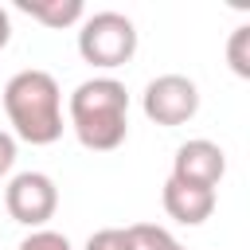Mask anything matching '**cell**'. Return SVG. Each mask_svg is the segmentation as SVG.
<instances>
[{"label": "cell", "instance_id": "7a4b0ae2", "mask_svg": "<svg viewBox=\"0 0 250 250\" xmlns=\"http://www.w3.org/2000/svg\"><path fill=\"white\" fill-rule=\"evenodd\" d=\"M70 129L94 152L117 148L129 133V94H125V86L117 78H86L70 94Z\"/></svg>", "mask_w": 250, "mask_h": 250}, {"label": "cell", "instance_id": "9c48e42d", "mask_svg": "<svg viewBox=\"0 0 250 250\" xmlns=\"http://www.w3.org/2000/svg\"><path fill=\"white\" fill-rule=\"evenodd\" d=\"M129 238H133V250H188L184 242H176L164 227L156 223H137L129 227Z\"/></svg>", "mask_w": 250, "mask_h": 250}, {"label": "cell", "instance_id": "ba28073f", "mask_svg": "<svg viewBox=\"0 0 250 250\" xmlns=\"http://www.w3.org/2000/svg\"><path fill=\"white\" fill-rule=\"evenodd\" d=\"M16 8H20L23 16L39 20V23L51 27V31H62V27H70V23H78V20L86 16L82 0H16Z\"/></svg>", "mask_w": 250, "mask_h": 250}, {"label": "cell", "instance_id": "52a82bcc", "mask_svg": "<svg viewBox=\"0 0 250 250\" xmlns=\"http://www.w3.org/2000/svg\"><path fill=\"white\" fill-rule=\"evenodd\" d=\"M160 199H164V211H168L176 223H184V227H199V223H207L211 211H215V188L180 184V180H172V176H168Z\"/></svg>", "mask_w": 250, "mask_h": 250}, {"label": "cell", "instance_id": "7c38bea8", "mask_svg": "<svg viewBox=\"0 0 250 250\" xmlns=\"http://www.w3.org/2000/svg\"><path fill=\"white\" fill-rule=\"evenodd\" d=\"M16 250H70V242H66V234H59V230H47V227H39V230H31Z\"/></svg>", "mask_w": 250, "mask_h": 250}, {"label": "cell", "instance_id": "3957f363", "mask_svg": "<svg viewBox=\"0 0 250 250\" xmlns=\"http://www.w3.org/2000/svg\"><path fill=\"white\" fill-rule=\"evenodd\" d=\"M78 55L90 66H102V70L125 66L137 55V27H133V20L121 16V12H94V16H86L82 31H78Z\"/></svg>", "mask_w": 250, "mask_h": 250}, {"label": "cell", "instance_id": "6da1fadb", "mask_svg": "<svg viewBox=\"0 0 250 250\" xmlns=\"http://www.w3.org/2000/svg\"><path fill=\"white\" fill-rule=\"evenodd\" d=\"M4 113L20 141L27 145H55L62 137V94L55 74L47 70H20L4 86Z\"/></svg>", "mask_w": 250, "mask_h": 250}, {"label": "cell", "instance_id": "5bb4252c", "mask_svg": "<svg viewBox=\"0 0 250 250\" xmlns=\"http://www.w3.org/2000/svg\"><path fill=\"white\" fill-rule=\"evenodd\" d=\"M8 39H12V20H8V12L0 8V51L8 47Z\"/></svg>", "mask_w": 250, "mask_h": 250}, {"label": "cell", "instance_id": "8fae6325", "mask_svg": "<svg viewBox=\"0 0 250 250\" xmlns=\"http://www.w3.org/2000/svg\"><path fill=\"white\" fill-rule=\"evenodd\" d=\"M86 250H133V238H129V227H105V230H94L86 238Z\"/></svg>", "mask_w": 250, "mask_h": 250}, {"label": "cell", "instance_id": "4fadbf2b", "mask_svg": "<svg viewBox=\"0 0 250 250\" xmlns=\"http://www.w3.org/2000/svg\"><path fill=\"white\" fill-rule=\"evenodd\" d=\"M12 164H16V137L0 129V180L12 172Z\"/></svg>", "mask_w": 250, "mask_h": 250}, {"label": "cell", "instance_id": "5b68a950", "mask_svg": "<svg viewBox=\"0 0 250 250\" xmlns=\"http://www.w3.org/2000/svg\"><path fill=\"white\" fill-rule=\"evenodd\" d=\"M145 117L156 125H184L199 113V90L184 74H160L145 86Z\"/></svg>", "mask_w": 250, "mask_h": 250}, {"label": "cell", "instance_id": "30bf717a", "mask_svg": "<svg viewBox=\"0 0 250 250\" xmlns=\"http://www.w3.org/2000/svg\"><path fill=\"white\" fill-rule=\"evenodd\" d=\"M227 62L238 78H250V23H238L227 39Z\"/></svg>", "mask_w": 250, "mask_h": 250}, {"label": "cell", "instance_id": "8992f818", "mask_svg": "<svg viewBox=\"0 0 250 250\" xmlns=\"http://www.w3.org/2000/svg\"><path fill=\"white\" fill-rule=\"evenodd\" d=\"M227 176V152L215 141H184L172 156V180L180 184H195V188H215Z\"/></svg>", "mask_w": 250, "mask_h": 250}, {"label": "cell", "instance_id": "277c9868", "mask_svg": "<svg viewBox=\"0 0 250 250\" xmlns=\"http://www.w3.org/2000/svg\"><path fill=\"white\" fill-rule=\"evenodd\" d=\"M4 207H8V215L16 223L39 230L59 207V188H55V180L47 172H20L4 188Z\"/></svg>", "mask_w": 250, "mask_h": 250}]
</instances>
